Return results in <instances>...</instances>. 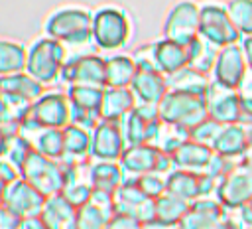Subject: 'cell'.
Instances as JSON below:
<instances>
[{
    "label": "cell",
    "mask_w": 252,
    "mask_h": 229,
    "mask_svg": "<svg viewBox=\"0 0 252 229\" xmlns=\"http://www.w3.org/2000/svg\"><path fill=\"white\" fill-rule=\"evenodd\" d=\"M93 10L85 6H61L43 22V34L63 45H83L91 41Z\"/></svg>",
    "instance_id": "cell-1"
},
{
    "label": "cell",
    "mask_w": 252,
    "mask_h": 229,
    "mask_svg": "<svg viewBox=\"0 0 252 229\" xmlns=\"http://www.w3.org/2000/svg\"><path fill=\"white\" fill-rule=\"evenodd\" d=\"M132 38V22L126 10L118 6H102L93 14L91 43L100 51H118Z\"/></svg>",
    "instance_id": "cell-2"
},
{
    "label": "cell",
    "mask_w": 252,
    "mask_h": 229,
    "mask_svg": "<svg viewBox=\"0 0 252 229\" xmlns=\"http://www.w3.org/2000/svg\"><path fill=\"white\" fill-rule=\"evenodd\" d=\"M158 113L163 124L175 126L183 132L189 134L199 122H203L209 113H207V101L203 95H193V93H183V91H171L159 101Z\"/></svg>",
    "instance_id": "cell-3"
},
{
    "label": "cell",
    "mask_w": 252,
    "mask_h": 229,
    "mask_svg": "<svg viewBox=\"0 0 252 229\" xmlns=\"http://www.w3.org/2000/svg\"><path fill=\"white\" fill-rule=\"evenodd\" d=\"M67 61V49L61 41L41 36L28 45L26 71L41 85H51L61 79V69Z\"/></svg>",
    "instance_id": "cell-4"
},
{
    "label": "cell",
    "mask_w": 252,
    "mask_h": 229,
    "mask_svg": "<svg viewBox=\"0 0 252 229\" xmlns=\"http://www.w3.org/2000/svg\"><path fill=\"white\" fill-rule=\"evenodd\" d=\"M83 168V166H79ZM77 166H69L61 160H51L39 152H33L28 162L22 166V178L28 180L35 190H39L45 197L63 193L67 180L79 170Z\"/></svg>",
    "instance_id": "cell-5"
},
{
    "label": "cell",
    "mask_w": 252,
    "mask_h": 229,
    "mask_svg": "<svg viewBox=\"0 0 252 229\" xmlns=\"http://www.w3.org/2000/svg\"><path fill=\"white\" fill-rule=\"evenodd\" d=\"M71 122V105L67 93L45 91L30 109L22 122V132H35L39 128H65Z\"/></svg>",
    "instance_id": "cell-6"
},
{
    "label": "cell",
    "mask_w": 252,
    "mask_h": 229,
    "mask_svg": "<svg viewBox=\"0 0 252 229\" xmlns=\"http://www.w3.org/2000/svg\"><path fill=\"white\" fill-rule=\"evenodd\" d=\"M124 180H138L144 174L159 172V174H169L173 170L171 156L159 150L156 144H130L124 148L120 160H118Z\"/></svg>",
    "instance_id": "cell-7"
},
{
    "label": "cell",
    "mask_w": 252,
    "mask_h": 229,
    "mask_svg": "<svg viewBox=\"0 0 252 229\" xmlns=\"http://www.w3.org/2000/svg\"><path fill=\"white\" fill-rule=\"evenodd\" d=\"M199 36L203 39H207L209 43H213L215 47H224V45H232L238 43L242 39V36L238 34V30L234 28L228 10L224 4L219 2H207L201 4V12H199Z\"/></svg>",
    "instance_id": "cell-8"
},
{
    "label": "cell",
    "mask_w": 252,
    "mask_h": 229,
    "mask_svg": "<svg viewBox=\"0 0 252 229\" xmlns=\"http://www.w3.org/2000/svg\"><path fill=\"white\" fill-rule=\"evenodd\" d=\"M126 144H156L163 122L158 113V105L138 103L132 113L120 120Z\"/></svg>",
    "instance_id": "cell-9"
},
{
    "label": "cell",
    "mask_w": 252,
    "mask_h": 229,
    "mask_svg": "<svg viewBox=\"0 0 252 229\" xmlns=\"http://www.w3.org/2000/svg\"><path fill=\"white\" fill-rule=\"evenodd\" d=\"M59 81H63L65 87L69 85L106 87V57L98 53H79L67 57Z\"/></svg>",
    "instance_id": "cell-10"
},
{
    "label": "cell",
    "mask_w": 252,
    "mask_h": 229,
    "mask_svg": "<svg viewBox=\"0 0 252 229\" xmlns=\"http://www.w3.org/2000/svg\"><path fill=\"white\" fill-rule=\"evenodd\" d=\"M248 73L250 71H248L246 59H244V51H242L240 41H238V43L224 45L219 49L213 71H211V81L224 87V89L240 91Z\"/></svg>",
    "instance_id": "cell-11"
},
{
    "label": "cell",
    "mask_w": 252,
    "mask_h": 229,
    "mask_svg": "<svg viewBox=\"0 0 252 229\" xmlns=\"http://www.w3.org/2000/svg\"><path fill=\"white\" fill-rule=\"evenodd\" d=\"M199 12L201 6H197L191 0H181L173 4L163 20L161 38L173 39L183 45L199 38Z\"/></svg>",
    "instance_id": "cell-12"
},
{
    "label": "cell",
    "mask_w": 252,
    "mask_h": 229,
    "mask_svg": "<svg viewBox=\"0 0 252 229\" xmlns=\"http://www.w3.org/2000/svg\"><path fill=\"white\" fill-rule=\"evenodd\" d=\"M114 209L120 215L134 217L142 227L156 221V199L148 197L136 180H124L114 191Z\"/></svg>",
    "instance_id": "cell-13"
},
{
    "label": "cell",
    "mask_w": 252,
    "mask_h": 229,
    "mask_svg": "<svg viewBox=\"0 0 252 229\" xmlns=\"http://www.w3.org/2000/svg\"><path fill=\"white\" fill-rule=\"evenodd\" d=\"M217 199L224 209H234L252 203V166L244 160L236 162V166L219 182Z\"/></svg>",
    "instance_id": "cell-14"
},
{
    "label": "cell",
    "mask_w": 252,
    "mask_h": 229,
    "mask_svg": "<svg viewBox=\"0 0 252 229\" xmlns=\"http://www.w3.org/2000/svg\"><path fill=\"white\" fill-rule=\"evenodd\" d=\"M126 146L128 144L120 122L100 120L91 130V160L118 162Z\"/></svg>",
    "instance_id": "cell-15"
},
{
    "label": "cell",
    "mask_w": 252,
    "mask_h": 229,
    "mask_svg": "<svg viewBox=\"0 0 252 229\" xmlns=\"http://www.w3.org/2000/svg\"><path fill=\"white\" fill-rule=\"evenodd\" d=\"M181 229H228L226 209L217 197L195 199L179 223Z\"/></svg>",
    "instance_id": "cell-16"
},
{
    "label": "cell",
    "mask_w": 252,
    "mask_h": 229,
    "mask_svg": "<svg viewBox=\"0 0 252 229\" xmlns=\"http://www.w3.org/2000/svg\"><path fill=\"white\" fill-rule=\"evenodd\" d=\"M45 199L47 197L39 190H35L28 180L20 178L18 182L6 188L4 207H8L20 219H28V217H37L41 213Z\"/></svg>",
    "instance_id": "cell-17"
},
{
    "label": "cell",
    "mask_w": 252,
    "mask_h": 229,
    "mask_svg": "<svg viewBox=\"0 0 252 229\" xmlns=\"http://www.w3.org/2000/svg\"><path fill=\"white\" fill-rule=\"evenodd\" d=\"M130 89L136 95L138 103L159 105V101L169 93V83L167 77L161 71H158L154 65H138Z\"/></svg>",
    "instance_id": "cell-18"
},
{
    "label": "cell",
    "mask_w": 252,
    "mask_h": 229,
    "mask_svg": "<svg viewBox=\"0 0 252 229\" xmlns=\"http://www.w3.org/2000/svg\"><path fill=\"white\" fill-rule=\"evenodd\" d=\"M207 113L219 124H234L240 116V93L234 89H224L217 83H211L209 93L205 95Z\"/></svg>",
    "instance_id": "cell-19"
},
{
    "label": "cell",
    "mask_w": 252,
    "mask_h": 229,
    "mask_svg": "<svg viewBox=\"0 0 252 229\" xmlns=\"http://www.w3.org/2000/svg\"><path fill=\"white\" fill-rule=\"evenodd\" d=\"M148 47H150V57H152L154 67L158 71H161L165 77H169L189 65L187 45H183V43H177L167 38H159V39L148 43Z\"/></svg>",
    "instance_id": "cell-20"
},
{
    "label": "cell",
    "mask_w": 252,
    "mask_h": 229,
    "mask_svg": "<svg viewBox=\"0 0 252 229\" xmlns=\"http://www.w3.org/2000/svg\"><path fill=\"white\" fill-rule=\"evenodd\" d=\"M250 146H252V128L234 122L220 126V132L213 142V152L238 162L246 156Z\"/></svg>",
    "instance_id": "cell-21"
},
{
    "label": "cell",
    "mask_w": 252,
    "mask_h": 229,
    "mask_svg": "<svg viewBox=\"0 0 252 229\" xmlns=\"http://www.w3.org/2000/svg\"><path fill=\"white\" fill-rule=\"evenodd\" d=\"M114 215V193L93 191L91 201L77 209V229H104Z\"/></svg>",
    "instance_id": "cell-22"
},
{
    "label": "cell",
    "mask_w": 252,
    "mask_h": 229,
    "mask_svg": "<svg viewBox=\"0 0 252 229\" xmlns=\"http://www.w3.org/2000/svg\"><path fill=\"white\" fill-rule=\"evenodd\" d=\"M213 154L215 152L211 146L201 144L193 138H187L171 152V162H173V168H177V170H189V172L201 174V172H205Z\"/></svg>",
    "instance_id": "cell-23"
},
{
    "label": "cell",
    "mask_w": 252,
    "mask_h": 229,
    "mask_svg": "<svg viewBox=\"0 0 252 229\" xmlns=\"http://www.w3.org/2000/svg\"><path fill=\"white\" fill-rule=\"evenodd\" d=\"M87 180L93 186V191L114 193L124 184V172L118 162L108 160H91L85 168Z\"/></svg>",
    "instance_id": "cell-24"
},
{
    "label": "cell",
    "mask_w": 252,
    "mask_h": 229,
    "mask_svg": "<svg viewBox=\"0 0 252 229\" xmlns=\"http://www.w3.org/2000/svg\"><path fill=\"white\" fill-rule=\"evenodd\" d=\"M47 229H77V207L63 195H49L39 213Z\"/></svg>",
    "instance_id": "cell-25"
},
{
    "label": "cell",
    "mask_w": 252,
    "mask_h": 229,
    "mask_svg": "<svg viewBox=\"0 0 252 229\" xmlns=\"http://www.w3.org/2000/svg\"><path fill=\"white\" fill-rule=\"evenodd\" d=\"M136 105H138V99L130 87H104L100 116L102 120L120 122L128 113L134 111Z\"/></svg>",
    "instance_id": "cell-26"
},
{
    "label": "cell",
    "mask_w": 252,
    "mask_h": 229,
    "mask_svg": "<svg viewBox=\"0 0 252 229\" xmlns=\"http://www.w3.org/2000/svg\"><path fill=\"white\" fill-rule=\"evenodd\" d=\"M65 154L61 162L69 166H85L91 162V130H85L75 124H67L63 128Z\"/></svg>",
    "instance_id": "cell-27"
},
{
    "label": "cell",
    "mask_w": 252,
    "mask_h": 229,
    "mask_svg": "<svg viewBox=\"0 0 252 229\" xmlns=\"http://www.w3.org/2000/svg\"><path fill=\"white\" fill-rule=\"evenodd\" d=\"M45 91H47L45 85L35 81L28 71H20V73H12V75L0 77V93L22 97V99H26L30 103H35Z\"/></svg>",
    "instance_id": "cell-28"
},
{
    "label": "cell",
    "mask_w": 252,
    "mask_h": 229,
    "mask_svg": "<svg viewBox=\"0 0 252 229\" xmlns=\"http://www.w3.org/2000/svg\"><path fill=\"white\" fill-rule=\"evenodd\" d=\"M138 71L134 55L114 53L106 57V87H130Z\"/></svg>",
    "instance_id": "cell-29"
},
{
    "label": "cell",
    "mask_w": 252,
    "mask_h": 229,
    "mask_svg": "<svg viewBox=\"0 0 252 229\" xmlns=\"http://www.w3.org/2000/svg\"><path fill=\"white\" fill-rule=\"evenodd\" d=\"M169 89L171 91H183V93H193V95H207L211 89V75L197 71L195 67H183L177 73L167 77Z\"/></svg>",
    "instance_id": "cell-30"
},
{
    "label": "cell",
    "mask_w": 252,
    "mask_h": 229,
    "mask_svg": "<svg viewBox=\"0 0 252 229\" xmlns=\"http://www.w3.org/2000/svg\"><path fill=\"white\" fill-rule=\"evenodd\" d=\"M189 201L165 191L163 195H159L156 199V221L154 223H161V225H179L181 219L185 217L187 209H189Z\"/></svg>",
    "instance_id": "cell-31"
},
{
    "label": "cell",
    "mask_w": 252,
    "mask_h": 229,
    "mask_svg": "<svg viewBox=\"0 0 252 229\" xmlns=\"http://www.w3.org/2000/svg\"><path fill=\"white\" fill-rule=\"evenodd\" d=\"M28 47L20 41L0 39V77L26 71Z\"/></svg>",
    "instance_id": "cell-32"
},
{
    "label": "cell",
    "mask_w": 252,
    "mask_h": 229,
    "mask_svg": "<svg viewBox=\"0 0 252 229\" xmlns=\"http://www.w3.org/2000/svg\"><path fill=\"white\" fill-rule=\"evenodd\" d=\"M35 152L51 158V160H61L65 154V140H63V128H39L32 132Z\"/></svg>",
    "instance_id": "cell-33"
},
{
    "label": "cell",
    "mask_w": 252,
    "mask_h": 229,
    "mask_svg": "<svg viewBox=\"0 0 252 229\" xmlns=\"http://www.w3.org/2000/svg\"><path fill=\"white\" fill-rule=\"evenodd\" d=\"M219 47H215L213 43H209L207 39H203L201 36L195 38L193 41L187 43V55H189V67H195L201 73L211 75L215 59H217Z\"/></svg>",
    "instance_id": "cell-34"
},
{
    "label": "cell",
    "mask_w": 252,
    "mask_h": 229,
    "mask_svg": "<svg viewBox=\"0 0 252 229\" xmlns=\"http://www.w3.org/2000/svg\"><path fill=\"white\" fill-rule=\"evenodd\" d=\"M65 93H67V99H69V105L71 107L100 111L104 87H94V85H69Z\"/></svg>",
    "instance_id": "cell-35"
},
{
    "label": "cell",
    "mask_w": 252,
    "mask_h": 229,
    "mask_svg": "<svg viewBox=\"0 0 252 229\" xmlns=\"http://www.w3.org/2000/svg\"><path fill=\"white\" fill-rule=\"evenodd\" d=\"M226 10L238 34L242 38L252 36V0H230Z\"/></svg>",
    "instance_id": "cell-36"
},
{
    "label": "cell",
    "mask_w": 252,
    "mask_h": 229,
    "mask_svg": "<svg viewBox=\"0 0 252 229\" xmlns=\"http://www.w3.org/2000/svg\"><path fill=\"white\" fill-rule=\"evenodd\" d=\"M33 152H35V146H33L32 138H30L26 132H20L18 136L10 138L6 158H8L10 162H14V164L22 170V166L28 162V158H30Z\"/></svg>",
    "instance_id": "cell-37"
},
{
    "label": "cell",
    "mask_w": 252,
    "mask_h": 229,
    "mask_svg": "<svg viewBox=\"0 0 252 229\" xmlns=\"http://www.w3.org/2000/svg\"><path fill=\"white\" fill-rule=\"evenodd\" d=\"M138 186L140 190L152 197V199H158L159 195H163L167 191V176L165 174H159V172H152V174H144L140 176L138 180Z\"/></svg>",
    "instance_id": "cell-38"
},
{
    "label": "cell",
    "mask_w": 252,
    "mask_h": 229,
    "mask_svg": "<svg viewBox=\"0 0 252 229\" xmlns=\"http://www.w3.org/2000/svg\"><path fill=\"white\" fill-rule=\"evenodd\" d=\"M220 126H222V124H219L217 120H213L211 116H207V118H205L203 122H199L193 130H189V138H193V140H197V142L207 144V146L213 148V142H215V138H217L219 132H220Z\"/></svg>",
    "instance_id": "cell-39"
},
{
    "label": "cell",
    "mask_w": 252,
    "mask_h": 229,
    "mask_svg": "<svg viewBox=\"0 0 252 229\" xmlns=\"http://www.w3.org/2000/svg\"><path fill=\"white\" fill-rule=\"evenodd\" d=\"M100 120H102L100 111H91V109L71 107V122H69V124L81 126V128H85V130H93Z\"/></svg>",
    "instance_id": "cell-40"
},
{
    "label": "cell",
    "mask_w": 252,
    "mask_h": 229,
    "mask_svg": "<svg viewBox=\"0 0 252 229\" xmlns=\"http://www.w3.org/2000/svg\"><path fill=\"white\" fill-rule=\"evenodd\" d=\"M20 178H22V170H20L14 162H10L6 156L0 158V180H2L6 186H10V184L18 182Z\"/></svg>",
    "instance_id": "cell-41"
},
{
    "label": "cell",
    "mask_w": 252,
    "mask_h": 229,
    "mask_svg": "<svg viewBox=\"0 0 252 229\" xmlns=\"http://www.w3.org/2000/svg\"><path fill=\"white\" fill-rule=\"evenodd\" d=\"M104 229H144L134 217H128V215H120V213H116L110 221H108V225L104 227Z\"/></svg>",
    "instance_id": "cell-42"
},
{
    "label": "cell",
    "mask_w": 252,
    "mask_h": 229,
    "mask_svg": "<svg viewBox=\"0 0 252 229\" xmlns=\"http://www.w3.org/2000/svg\"><path fill=\"white\" fill-rule=\"evenodd\" d=\"M238 122L252 128V95H240V116Z\"/></svg>",
    "instance_id": "cell-43"
},
{
    "label": "cell",
    "mask_w": 252,
    "mask_h": 229,
    "mask_svg": "<svg viewBox=\"0 0 252 229\" xmlns=\"http://www.w3.org/2000/svg\"><path fill=\"white\" fill-rule=\"evenodd\" d=\"M20 225H22V219L2 205L0 207V229H20Z\"/></svg>",
    "instance_id": "cell-44"
},
{
    "label": "cell",
    "mask_w": 252,
    "mask_h": 229,
    "mask_svg": "<svg viewBox=\"0 0 252 229\" xmlns=\"http://www.w3.org/2000/svg\"><path fill=\"white\" fill-rule=\"evenodd\" d=\"M10 122H18V120L14 118V114H12V111H10V107H8L6 99H4V95L0 93V126H6V124H10Z\"/></svg>",
    "instance_id": "cell-45"
},
{
    "label": "cell",
    "mask_w": 252,
    "mask_h": 229,
    "mask_svg": "<svg viewBox=\"0 0 252 229\" xmlns=\"http://www.w3.org/2000/svg\"><path fill=\"white\" fill-rule=\"evenodd\" d=\"M240 47L244 51V59H246V65H248V71L252 73V36H246L240 39Z\"/></svg>",
    "instance_id": "cell-46"
},
{
    "label": "cell",
    "mask_w": 252,
    "mask_h": 229,
    "mask_svg": "<svg viewBox=\"0 0 252 229\" xmlns=\"http://www.w3.org/2000/svg\"><path fill=\"white\" fill-rule=\"evenodd\" d=\"M20 229H47V225H45V223H43V219L37 215V217H28V219H22Z\"/></svg>",
    "instance_id": "cell-47"
},
{
    "label": "cell",
    "mask_w": 252,
    "mask_h": 229,
    "mask_svg": "<svg viewBox=\"0 0 252 229\" xmlns=\"http://www.w3.org/2000/svg\"><path fill=\"white\" fill-rule=\"evenodd\" d=\"M8 144H10V136H8V132L4 130V126H0V158L6 156V152H8Z\"/></svg>",
    "instance_id": "cell-48"
},
{
    "label": "cell",
    "mask_w": 252,
    "mask_h": 229,
    "mask_svg": "<svg viewBox=\"0 0 252 229\" xmlns=\"http://www.w3.org/2000/svg\"><path fill=\"white\" fill-rule=\"evenodd\" d=\"M144 229H181L179 225H161V223H150Z\"/></svg>",
    "instance_id": "cell-49"
},
{
    "label": "cell",
    "mask_w": 252,
    "mask_h": 229,
    "mask_svg": "<svg viewBox=\"0 0 252 229\" xmlns=\"http://www.w3.org/2000/svg\"><path fill=\"white\" fill-rule=\"evenodd\" d=\"M6 188H8V186H6V184H4L2 180H0V207L4 205V197H6Z\"/></svg>",
    "instance_id": "cell-50"
},
{
    "label": "cell",
    "mask_w": 252,
    "mask_h": 229,
    "mask_svg": "<svg viewBox=\"0 0 252 229\" xmlns=\"http://www.w3.org/2000/svg\"><path fill=\"white\" fill-rule=\"evenodd\" d=\"M242 160H244V162H246V164H250V166H252V146H250V150H248V152H246V156H244V158H242Z\"/></svg>",
    "instance_id": "cell-51"
}]
</instances>
